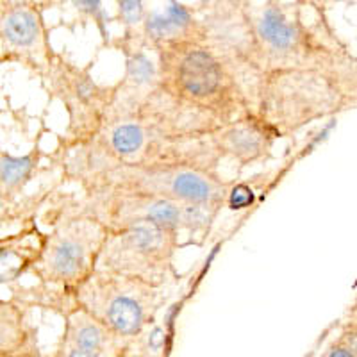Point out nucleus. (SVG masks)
I'll return each mask as SVG.
<instances>
[{"label":"nucleus","mask_w":357,"mask_h":357,"mask_svg":"<svg viewBox=\"0 0 357 357\" xmlns=\"http://www.w3.org/2000/svg\"><path fill=\"white\" fill-rule=\"evenodd\" d=\"M154 56L159 86L184 107L220 126L254 113L247 86L202 40L161 45Z\"/></svg>","instance_id":"4"},{"label":"nucleus","mask_w":357,"mask_h":357,"mask_svg":"<svg viewBox=\"0 0 357 357\" xmlns=\"http://www.w3.org/2000/svg\"><path fill=\"white\" fill-rule=\"evenodd\" d=\"M54 56L40 2H8L0 11V63H17L43 77Z\"/></svg>","instance_id":"12"},{"label":"nucleus","mask_w":357,"mask_h":357,"mask_svg":"<svg viewBox=\"0 0 357 357\" xmlns=\"http://www.w3.org/2000/svg\"><path fill=\"white\" fill-rule=\"evenodd\" d=\"M70 206L75 211L97 220L107 232L154 223L165 229L200 238V243L211 231L213 223L222 209L197 204H178L142 193H126L113 190H88L81 195H68Z\"/></svg>","instance_id":"7"},{"label":"nucleus","mask_w":357,"mask_h":357,"mask_svg":"<svg viewBox=\"0 0 357 357\" xmlns=\"http://www.w3.org/2000/svg\"><path fill=\"white\" fill-rule=\"evenodd\" d=\"M317 4H324V2H327V0H314Z\"/></svg>","instance_id":"26"},{"label":"nucleus","mask_w":357,"mask_h":357,"mask_svg":"<svg viewBox=\"0 0 357 357\" xmlns=\"http://www.w3.org/2000/svg\"><path fill=\"white\" fill-rule=\"evenodd\" d=\"M6 6V0H0V11H2V8Z\"/></svg>","instance_id":"25"},{"label":"nucleus","mask_w":357,"mask_h":357,"mask_svg":"<svg viewBox=\"0 0 357 357\" xmlns=\"http://www.w3.org/2000/svg\"><path fill=\"white\" fill-rule=\"evenodd\" d=\"M43 79L50 97L61 102L68 116L61 143L73 145L93 138L113 102L114 86L100 84L91 75V66L75 65L57 52Z\"/></svg>","instance_id":"10"},{"label":"nucleus","mask_w":357,"mask_h":357,"mask_svg":"<svg viewBox=\"0 0 357 357\" xmlns=\"http://www.w3.org/2000/svg\"><path fill=\"white\" fill-rule=\"evenodd\" d=\"M54 357H102V356H97V354H89V352H82V350L70 349V347L59 345L57 347L56 354H54Z\"/></svg>","instance_id":"21"},{"label":"nucleus","mask_w":357,"mask_h":357,"mask_svg":"<svg viewBox=\"0 0 357 357\" xmlns=\"http://www.w3.org/2000/svg\"><path fill=\"white\" fill-rule=\"evenodd\" d=\"M357 81L318 70L263 73L252 91L254 113L279 138H289L311 123L356 107Z\"/></svg>","instance_id":"5"},{"label":"nucleus","mask_w":357,"mask_h":357,"mask_svg":"<svg viewBox=\"0 0 357 357\" xmlns=\"http://www.w3.org/2000/svg\"><path fill=\"white\" fill-rule=\"evenodd\" d=\"M122 40L138 43L145 49H158L161 45L183 40H200L202 25L195 11L177 0H168L162 9H149L142 27L132 34H122Z\"/></svg>","instance_id":"14"},{"label":"nucleus","mask_w":357,"mask_h":357,"mask_svg":"<svg viewBox=\"0 0 357 357\" xmlns=\"http://www.w3.org/2000/svg\"><path fill=\"white\" fill-rule=\"evenodd\" d=\"M43 151L34 146L24 155L0 152V206H15L25 188L33 183L40 170Z\"/></svg>","instance_id":"17"},{"label":"nucleus","mask_w":357,"mask_h":357,"mask_svg":"<svg viewBox=\"0 0 357 357\" xmlns=\"http://www.w3.org/2000/svg\"><path fill=\"white\" fill-rule=\"evenodd\" d=\"M8 207H11V206H8ZM8 207H4V209L0 211V227H2V222L8 218Z\"/></svg>","instance_id":"23"},{"label":"nucleus","mask_w":357,"mask_h":357,"mask_svg":"<svg viewBox=\"0 0 357 357\" xmlns=\"http://www.w3.org/2000/svg\"><path fill=\"white\" fill-rule=\"evenodd\" d=\"M129 341L111 333L106 325L95 320L84 309L75 307L65 317V333L59 345L77 349L82 352L97 354L102 357H114L122 352Z\"/></svg>","instance_id":"15"},{"label":"nucleus","mask_w":357,"mask_h":357,"mask_svg":"<svg viewBox=\"0 0 357 357\" xmlns=\"http://www.w3.org/2000/svg\"><path fill=\"white\" fill-rule=\"evenodd\" d=\"M118 15L116 20L122 24L123 34H132L142 27L146 17L145 0H116Z\"/></svg>","instance_id":"19"},{"label":"nucleus","mask_w":357,"mask_h":357,"mask_svg":"<svg viewBox=\"0 0 357 357\" xmlns=\"http://www.w3.org/2000/svg\"><path fill=\"white\" fill-rule=\"evenodd\" d=\"M77 307L106 325L111 333L130 341L154 324L165 305V288L138 279L97 270L73 291Z\"/></svg>","instance_id":"8"},{"label":"nucleus","mask_w":357,"mask_h":357,"mask_svg":"<svg viewBox=\"0 0 357 357\" xmlns=\"http://www.w3.org/2000/svg\"><path fill=\"white\" fill-rule=\"evenodd\" d=\"M106 238V229L75 211L66 197L56 209L50 231L41 236L34 257L25 264V272L43 284L73 293L95 272Z\"/></svg>","instance_id":"6"},{"label":"nucleus","mask_w":357,"mask_h":357,"mask_svg":"<svg viewBox=\"0 0 357 357\" xmlns=\"http://www.w3.org/2000/svg\"><path fill=\"white\" fill-rule=\"evenodd\" d=\"M40 354L38 329L27 307L0 298V357H25Z\"/></svg>","instance_id":"16"},{"label":"nucleus","mask_w":357,"mask_h":357,"mask_svg":"<svg viewBox=\"0 0 357 357\" xmlns=\"http://www.w3.org/2000/svg\"><path fill=\"white\" fill-rule=\"evenodd\" d=\"M279 134L256 113L222 123L209 136V145L220 161H232L240 168L259 165L273 155Z\"/></svg>","instance_id":"13"},{"label":"nucleus","mask_w":357,"mask_h":357,"mask_svg":"<svg viewBox=\"0 0 357 357\" xmlns=\"http://www.w3.org/2000/svg\"><path fill=\"white\" fill-rule=\"evenodd\" d=\"M25 357H54V356H43V354H36V356H25Z\"/></svg>","instance_id":"24"},{"label":"nucleus","mask_w":357,"mask_h":357,"mask_svg":"<svg viewBox=\"0 0 357 357\" xmlns=\"http://www.w3.org/2000/svg\"><path fill=\"white\" fill-rule=\"evenodd\" d=\"M305 2L263 0L257 8L248 2L261 75L279 70H318L356 81L354 54L336 36L321 8L314 20L305 22Z\"/></svg>","instance_id":"2"},{"label":"nucleus","mask_w":357,"mask_h":357,"mask_svg":"<svg viewBox=\"0 0 357 357\" xmlns=\"http://www.w3.org/2000/svg\"><path fill=\"white\" fill-rule=\"evenodd\" d=\"M178 238L181 234L154 223L107 232L97 270L165 288L181 279L175 268V256L183 247Z\"/></svg>","instance_id":"9"},{"label":"nucleus","mask_w":357,"mask_h":357,"mask_svg":"<svg viewBox=\"0 0 357 357\" xmlns=\"http://www.w3.org/2000/svg\"><path fill=\"white\" fill-rule=\"evenodd\" d=\"M220 168L222 161L207 136L152 161L111 168L81 191H126L222 209L231 200L234 183L223 177Z\"/></svg>","instance_id":"3"},{"label":"nucleus","mask_w":357,"mask_h":357,"mask_svg":"<svg viewBox=\"0 0 357 357\" xmlns=\"http://www.w3.org/2000/svg\"><path fill=\"white\" fill-rule=\"evenodd\" d=\"M321 357H357L356 352V320H350L347 329L340 334Z\"/></svg>","instance_id":"20"},{"label":"nucleus","mask_w":357,"mask_h":357,"mask_svg":"<svg viewBox=\"0 0 357 357\" xmlns=\"http://www.w3.org/2000/svg\"><path fill=\"white\" fill-rule=\"evenodd\" d=\"M114 357H151V356H146V354H143V352H138V350H134L132 347L127 345L126 349L122 350V352L118 354V356H114Z\"/></svg>","instance_id":"22"},{"label":"nucleus","mask_w":357,"mask_h":357,"mask_svg":"<svg viewBox=\"0 0 357 357\" xmlns=\"http://www.w3.org/2000/svg\"><path fill=\"white\" fill-rule=\"evenodd\" d=\"M250 0H211L200 13L202 38L247 86L252 100L254 84L259 79L256 43L252 33Z\"/></svg>","instance_id":"11"},{"label":"nucleus","mask_w":357,"mask_h":357,"mask_svg":"<svg viewBox=\"0 0 357 357\" xmlns=\"http://www.w3.org/2000/svg\"><path fill=\"white\" fill-rule=\"evenodd\" d=\"M216 127L218 122L178 104L161 86L145 93L114 88L98 132L84 143L59 142L52 159L66 183L84 190L111 168L161 158L211 136Z\"/></svg>","instance_id":"1"},{"label":"nucleus","mask_w":357,"mask_h":357,"mask_svg":"<svg viewBox=\"0 0 357 357\" xmlns=\"http://www.w3.org/2000/svg\"><path fill=\"white\" fill-rule=\"evenodd\" d=\"M61 8H68L73 13L75 22H81L82 25L93 24L100 31V36L104 41L109 43L107 36V15L102 8V0H59Z\"/></svg>","instance_id":"18"}]
</instances>
